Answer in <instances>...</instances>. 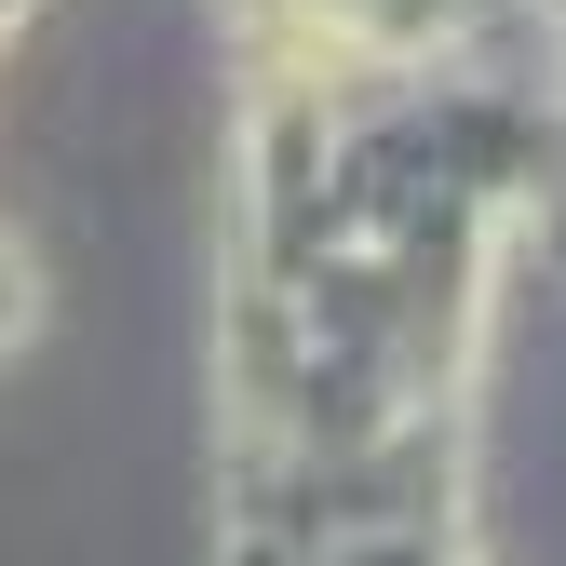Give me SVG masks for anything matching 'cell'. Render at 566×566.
<instances>
[{
	"label": "cell",
	"instance_id": "7a4b0ae2",
	"mask_svg": "<svg viewBox=\"0 0 566 566\" xmlns=\"http://www.w3.org/2000/svg\"><path fill=\"white\" fill-rule=\"evenodd\" d=\"M14 324H28V256L0 243V337H14Z\"/></svg>",
	"mask_w": 566,
	"mask_h": 566
},
{
	"label": "cell",
	"instance_id": "6da1fadb",
	"mask_svg": "<svg viewBox=\"0 0 566 566\" xmlns=\"http://www.w3.org/2000/svg\"><path fill=\"white\" fill-rule=\"evenodd\" d=\"M324 566H472L459 526H365V539H337Z\"/></svg>",
	"mask_w": 566,
	"mask_h": 566
}]
</instances>
